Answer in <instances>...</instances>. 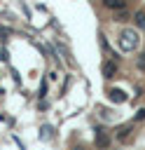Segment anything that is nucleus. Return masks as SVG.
Returning a JSON list of instances; mask_svg holds the SVG:
<instances>
[{
  "label": "nucleus",
  "instance_id": "f257e3e1",
  "mask_svg": "<svg viewBox=\"0 0 145 150\" xmlns=\"http://www.w3.org/2000/svg\"><path fill=\"white\" fill-rule=\"evenodd\" d=\"M138 45H140V35H138L133 28L122 30V35H119V49H122V52H136Z\"/></svg>",
  "mask_w": 145,
  "mask_h": 150
},
{
  "label": "nucleus",
  "instance_id": "f03ea898",
  "mask_svg": "<svg viewBox=\"0 0 145 150\" xmlns=\"http://www.w3.org/2000/svg\"><path fill=\"white\" fill-rule=\"evenodd\" d=\"M94 143H96V148H101V150L110 148V136H108V131H105L103 127H96V131H94Z\"/></svg>",
  "mask_w": 145,
  "mask_h": 150
},
{
  "label": "nucleus",
  "instance_id": "7ed1b4c3",
  "mask_svg": "<svg viewBox=\"0 0 145 150\" xmlns=\"http://www.w3.org/2000/svg\"><path fill=\"white\" fill-rule=\"evenodd\" d=\"M115 73H117V61L115 59H108L105 63H103V77H115Z\"/></svg>",
  "mask_w": 145,
  "mask_h": 150
},
{
  "label": "nucleus",
  "instance_id": "20e7f679",
  "mask_svg": "<svg viewBox=\"0 0 145 150\" xmlns=\"http://www.w3.org/2000/svg\"><path fill=\"white\" fill-rule=\"evenodd\" d=\"M108 98H110L112 103H124V101H126V94H124L122 89H110V91H108Z\"/></svg>",
  "mask_w": 145,
  "mask_h": 150
},
{
  "label": "nucleus",
  "instance_id": "39448f33",
  "mask_svg": "<svg viewBox=\"0 0 145 150\" xmlns=\"http://www.w3.org/2000/svg\"><path fill=\"white\" fill-rule=\"evenodd\" d=\"M56 49L61 52V56H63V61H65L68 66H75V61H72V56H70V49H68L65 45H56Z\"/></svg>",
  "mask_w": 145,
  "mask_h": 150
},
{
  "label": "nucleus",
  "instance_id": "423d86ee",
  "mask_svg": "<svg viewBox=\"0 0 145 150\" xmlns=\"http://www.w3.org/2000/svg\"><path fill=\"white\" fill-rule=\"evenodd\" d=\"M124 5H126L124 0H103V7L105 9H112V12L115 9H124Z\"/></svg>",
  "mask_w": 145,
  "mask_h": 150
},
{
  "label": "nucleus",
  "instance_id": "0eeeda50",
  "mask_svg": "<svg viewBox=\"0 0 145 150\" xmlns=\"http://www.w3.org/2000/svg\"><path fill=\"white\" fill-rule=\"evenodd\" d=\"M131 131H133V124H124V127L117 131V138H119V141H126V138L131 136Z\"/></svg>",
  "mask_w": 145,
  "mask_h": 150
},
{
  "label": "nucleus",
  "instance_id": "6e6552de",
  "mask_svg": "<svg viewBox=\"0 0 145 150\" xmlns=\"http://www.w3.org/2000/svg\"><path fill=\"white\" fill-rule=\"evenodd\" d=\"M51 134H54L51 124H42V129H40V138H42V141H49V138H51Z\"/></svg>",
  "mask_w": 145,
  "mask_h": 150
},
{
  "label": "nucleus",
  "instance_id": "1a4fd4ad",
  "mask_svg": "<svg viewBox=\"0 0 145 150\" xmlns=\"http://www.w3.org/2000/svg\"><path fill=\"white\" fill-rule=\"evenodd\" d=\"M133 21H136V26H138L140 30H145V12H136V14H133Z\"/></svg>",
  "mask_w": 145,
  "mask_h": 150
},
{
  "label": "nucleus",
  "instance_id": "9d476101",
  "mask_svg": "<svg viewBox=\"0 0 145 150\" xmlns=\"http://www.w3.org/2000/svg\"><path fill=\"white\" fill-rule=\"evenodd\" d=\"M131 16L124 12V9H115V21H129Z\"/></svg>",
  "mask_w": 145,
  "mask_h": 150
},
{
  "label": "nucleus",
  "instance_id": "9b49d317",
  "mask_svg": "<svg viewBox=\"0 0 145 150\" xmlns=\"http://www.w3.org/2000/svg\"><path fill=\"white\" fill-rule=\"evenodd\" d=\"M98 40H101V47H103V52H105V54H110V45H108L105 35H98Z\"/></svg>",
  "mask_w": 145,
  "mask_h": 150
},
{
  "label": "nucleus",
  "instance_id": "f8f14e48",
  "mask_svg": "<svg viewBox=\"0 0 145 150\" xmlns=\"http://www.w3.org/2000/svg\"><path fill=\"white\" fill-rule=\"evenodd\" d=\"M136 66H138L140 70H145V52H143V54H140V56L136 59Z\"/></svg>",
  "mask_w": 145,
  "mask_h": 150
},
{
  "label": "nucleus",
  "instance_id": "ddd939ff",
  "mask_svg": "<svg viewBox=\"0 0 145 150\" xmlns=\"http://www.w3.org/2000/svg\"><path fill=\"white\" fill-rule=\"evenodd\" d=\"M37 96H40V98H44V96H47V80L42 82V87H40V91H37Z\"/></svg>",
  "mask_w": 145,
  "mask_h": 150
},
{
  "label": "nucleus",
  "instance_id": "4468645a",
  "mask_svg": "<svg viewBox=\"0 0 145 150\" xmlns=\"http://www.w3.org/2000/svg\"><path fill=\"white\" fill-rule=\"evenodd\" d=\"M136 122H140V120H145V108H140L138 112H136V117H133Z\"/></svg>",
  "mask_w": 145,
  "mask_h": 150
},
{
  "label": "nucleus",
  "instance_id": "2eb2a0df",
  "mask_svg": "<svg viewBox=\"0 0 145 150\" xmlns=\"http://www.w3.org/2000/svg\"><path fill=\"white\" fill-rule=\"evenodd\" d=\"M0 61H7V49H0Z\"/></svg>",
  "mask_w": 145,
  "mask_h": 150
},
{
  "label": "nucleus",
  "instance_id": "dca6fc26",
  "mask_svg": "<svg viewBox=\"0 0 145 150\" xmlns=\"http://www.w3.org/2000/svg\"><path fill=\"white\" fill-rule=\"evenodd\" d=\"M5 35H7V30H5V28H0V40H7Z\"/></svg>",
  "mask_w": 145,
  "mask_h": 150
}]
</instances>
